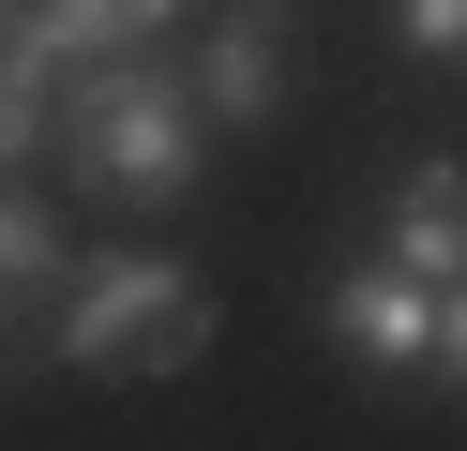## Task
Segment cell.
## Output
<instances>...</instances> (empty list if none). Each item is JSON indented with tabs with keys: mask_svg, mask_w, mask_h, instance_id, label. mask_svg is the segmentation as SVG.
I'll return each instance as SVG.
<instances>
[{
	"mask_svg": "<svg viewBox=\"0 0 467 451\" xmlns=\"http://www.w3.org/2000/svg\"><path fill=\"white\" fill-rule=\"evenodd\" d=\"M46 136H61L106 196H136V210L196 196V166H212V120H196L182 60H151V46H136V60H76V76H46Z\"/></svg>",
	"mask_w": 467,
	"mask_h": 451,
	"instance_id": "6da1fadb",
	"label": "cell"
},
{
	"mask_svg": "<svg viewBox=\"0 0 467 451\" xmlns=\"http://www.w3.org/2000/svg\"><path fill=\"white\" fill-rule=\"evenodd\" d=\"M196 346H212V286L182 256H61L46 361H76V376H196Z\"/></svg>",
	"mask_w": 467,
	"mask_h": 451,
	"instance_id": "7a4b0ae2",
	"label": "cell"
},
{
	"mask_svg": "<svg viewBox=\"0 0 467 451\" xmlns=\"http://www.w3.org/2000/svg\"><path fill=\"white\" fill-rule=\"evenodd\" d=\"M332 346H347V376H362V391H452L467 301L422 286V271H392V256H362V271H332Z\"/></svg>",
	"mask_w": 467,
	"mask_h": 451,
	"instance_id": "3957f363",
	"label": "cell"
},
{
	"mask_svg": "<svg viewBox=\"0 0 467 451\" xmlns=\"http://www.w3.org/2000/svg\"><path fill=\"white\" fill-rule=\"evenodd\" d=\"M182 0H0V60L16 76H76V60H136L166 46Z\"/></svg>",
	"mask_w": 467,
	"mask_h": 451,
	"instance_id": "277c9868",
	"label": "cell"
},
{
	"mask_svg": "<svg viewBox=\"0 0 467 451\" xmlns=\"http://www.w3.org/2000/svg\"><path fill=\"white\" fill-rule=\"evenodd\" d=\"M182 90H196V120H272L286 106V15L272 0H226V30L182 60Z\"/></svg>",
	"mask_w": 467,
	"mask_h": 451,
	"instance_id": "5b68a950",
	"label": "cell"
},
{
	"mask_svg": "<svg viewBox=\"0 0 467 451\" xmlns=\"http://www.w3.org/2000/svg\"><path fill=\"white\" fill-rule=\"evenodd\" d=\"M392 271H422V286L467 271V180H452V150L407 166V196H392Z\"/></svg>",
	"mask_w": 467,
	"mask_h": 451,
	"instance_id": "8992f818",
	"label": "cell"
},
{
	"mask_svg": "<svg viewBox=\"0 0 467 451\" xmlns=\"http://www.w3.org/2000/svg\"><path fill=\"white\" fill-rule=\"evenodd\" d=\"M61 256H76V241H61V210L0 180V301H46V286H61Z\"/></svg>",
	"mask_w": 467,
	"mask_h": 451,
	"instance_id": "52a82bcc",
	"label": "cell"
},
{
	"mask_svg": "<svg viewBox=\"0 0 467 451\" xmlns=\"http://www.w3.org/2000/svg\"><path fill=\"white\" fill-rule=\"evenodd\" d=\"M46 150V76H16V60H0V180L31 166Z\"/></svg>",
	"mask_w": 467,
	"mask_h": 451,
	"instance_id": "ba28073f",
	"label": "cell"
},
{
	"mask_svg": "<svg viewBox=\"0 0 467 451\" xmlns=\"http://www.w3.org/2000/svg\"><path fill=\"white\" fill-rule=\"evenodd\" d=\"M392 30H407L422 60H452V46H467V0H392Z\"/></svg>",
	"mask_w": 467,
	"mask_h": 451,
	"instance_id": "9c48e42d",
	"label": "cell"
},
{
	"mask_svg": "<svg viewBox=\"0 0 467 451\" xmlns=\"http://www.w3.org/2000/svg\"><path fill=\"white\" fill-rule=\"evenodd\" d=\"M31 361H46V346H31V316L0 301V391H31Z\"/></svg>",
	"mask_w": 467,
	"mask_h": 451,
	"instance_id": "30bf717a",
	"label": "cell"
}]
</instances>
